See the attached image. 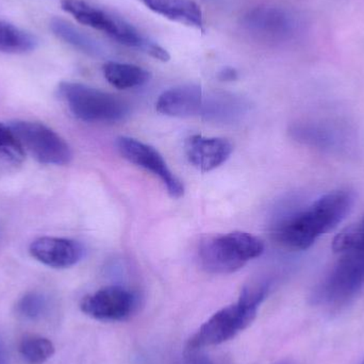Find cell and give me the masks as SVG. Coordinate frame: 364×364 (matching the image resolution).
Listing matches in <instances>:
<instances>
[{"mask_svg":"<svg viewBox=\"0 0 364 364\" xmlns=\"http://www.w3.org/2000/svg\"><path fill=\"white\" fill-rule=\"evenodd\" d=\"M355 203V193L336 190L326 193L287 216L274 230L277 243L290 250H306L337 227Z\"/></svg>","mask_w":364,"mask_h":364,"instance_id":"6da1fadb","label":"cell"},{"mask_svg":"<svg viewBox=\"0 0 364 364\" xmlns=\"http://www.w3.org/2000/svg\"><path fill=\"white\" fill-rule=\"evenodd\" d=\"M267 291L269 287L267 284L245 287L237 303L223 308L199 327L196 333L188 340V350H198L218 346L247 328L256 318Z\"/></svg>","mask_w":364,"mask_h":364,"instance_id":"7a4b0ae2","label":"cell"},{"mask_svg":"<svg viewBox=\"0 0 364 364\" xmlns=\"http://www.w3.org/2000/svg\"><path fill=\"white\" fill-rule=\"evenodd\" d=\"M61 8L78 23L104 32L124 46L144 53L159 61L168 62L170 60V53L166 49L147 38L126 19L107 9L85 0H62Z\"/></svg>","mask_w":364,"mask_h":364,"instance_id":"3957f363","label":"cell"},{"mask_svg":"<svg viewBox=\"0 0 364 364\" xmlns=\"http://www.w3.org/2000/svg\"><path fill=\"white\" fill-rule=\"evenodd\" d=\"M264 252V243L252 233L233 231L205 237L199 245L201 267L212 274H231Z\"/></svg>","mask_w":364,"mask_h":364,"instance_id":"277c9868","label":"cell"},{"mask_svg":"<svg viewBox=\"0 0 364 364\" xmlns=\"http://www.w3.org/2000/svg\"><path fill=\"white\" fill-rule=\"evenodd\" d=\"M58 93L74 117L87 123H115L129 112L127 102L119 96L83 83L64 81Z\"/></svg>","mask_w":364,"mask_h":364,"instance_id":"5b68a950","label":"cell"},{"mask_svg":"<svg viewBox=\"0 0 364 364\" xmlns=\"http://www.w3.org/2000/svg\"><path fill=\"white\" fill-rule=\"evenodd\" d=\"M364 290V250L341 252L340 258L318 284L314 301L321 305H346Z\"/></svg>","mask_w":364,"mask_h":364,"instance_id":"8992f818","label":"cell"},{"mask_svg":"<svg viewBox=\"0 0 364 364\" xmlns=\"http://www.w3.org/2000/svg\"><path fill=\"white\" fill-rule=\"evenodd\" d=\"M296 142L329 155H355L358 138L352 126L340 119H318L297 122L290 127Z\"/></svg>","mask_w":364,"mask_h":364,"instance_id":"52a82bcc","label":"cell"},{"mask_svg":"<svg viewBox=\"0 0 364 364\" xmlns=\"http://www.w3.org/2000/svg\"><path fill=\"white\" fill-rule=\"evenodd\" d=\"M9 128L36 161L46 166H66L73 159L72 149L63 138L47 126L36 122L14 121Z\"/></svg>","mask_w":364,"mask_h":364,"instance_id":"ba28073f","label":"cell"},{"mask_svg":"<svg viewBox=\"0 0 364 364\" xmlns=\"http://www.w3.org/2000/svg\"><path fill=\"white\" fill-rule=\"evenodd\" d=\"M138 307L136 295L128 289L110 286L87 295L81 301L83 314L102 322H122L128 320Z\"/></svg>","mask_w":364,"mask_h":364,"instance_id":"9c48e42d","label":"cell"},{"mask_svg":"<svg viewBox=\"0 0 364 364\" xmlns=\"http://www.w3.org/2000/svg\"><path fill=\"white\" fill-rule=\"evenodd\" d=\"M117 151L123 158L157 176L168 190L172 198H181L184 186L181 179L170 170L161 154L151 145L136 139L121 136L117 140Z\"/></svg>","mask_w":364,"mask_h":364,"instance_id":"30bf717a","label":"cell"},{"mask_svg":"<svg viewBox=\"0 0 364 364\" xmlns=\"http://www.w3.org/2000/svg\"><path fill=\"white\" fill-rule=\"evenodd\" d=\"M242 26L252 38L267 43L287 42L293 38L297 28L296 21L288 11L273 6L250 11Z\"/></svg>","mask_w":364,"mask_h":364,"instance_id":"8fae6325","label":"cell"},{"mask_svg":"<svg viewBox=\"0 0 364 364\" xmlns=\"http://www.w3.org/2000/svg\"><path fill=\"white\" fill-rule=\"evenodd\" d=\"M29 252L36 261L53 269L74 267L83 257L82 246L64 237H38L30 244Z\"/></svg>","mask_w":364,"mask_h":364,"instance_id":"7c38bea8","label":"cell"},{"mask_svg":"<svg viewBox=\"0 0 364 364\" xmlns=\"http://www.w3.org/2000/svg\"><path fill=\"white\" fill-rule=\"evenodd\" d=\"M184 151L188 162L203 173L220 168L230 158L232 144L226 139L205 138L194 134L186 139Z\"/></svg>","mask_w":364,"mask_h":364,"instance_id":"4fadbf2b","label":"cell"},{"mask_svg":"<svg viewBox=\"0 0 364 364\" xmlns=\"http://www.w3.org/2000/svg\"><path fill=\"white\" fill-rule=\"evenodd\" d=\"M203 92L199 85H183L164 92L156 102L161 114L172 117H190L205 110Z\"/></svg>","mask_w":364,"mask_h":364,"instance_id":"5bb4252c","label":"cell"},{"mask_svg":"<svg viewBox=\"0 0 364 364\" xmlns=\"http://www.w3.org/2000/svg\"><path fill=\"white\" fill-rule=\"evenodd\" d=\"M157 14L190 27L203 28V12L192 0H138Z\"/></svg>","mask_w":364,"mask_h":364,"instance_id":"9a60e30c","label":"cell"},{"mask_svg":"<svg viewBox=\"0 0 364 364\" xmlns=\"http://www.w3.org/2000/svg\"><path fill=\"white\" fill-rule=\"evenodd\" d=\"M102 72L106 80L119 90L142 87L151 78V74L149 70L134 64L119 62H107L102 68Z\"/></svg>","mask_w":364,"mask_h":364,"instance_id":"2e32d148","label":"cell"},{"mask_svg":"<svg viewBox=\"0 0 364 364\" xmlns=\"http://www.w3.org/2000/svg\"><path fill=\"white\" fill-rule=\"evenodd\" d=\"M50 30L58 38L78 49L81 53H87L92 57H100L104 55V49L97 41L64 19L57 17L51 19Z\"/></svg>","mask_w":364,"mask_h":364,"instance_id":"e0dca14e","label":"cell"},{"mask_svg":"<svg viewBox=\"0 0 364 364\" xmlns=\"http://www.w3.org/2000/svg\"><path fill=\"white\" fill-rule=\"evenodd\" d=\"M38 46V38L13 25L0 19V53L23 55L31 53Z\"/></svg>","mask_w":364,"mask_h":364,"instance_id":"ac0fdd59","label":"cell"},{"mask_svg":"<svg viewBox=\"0 0 364 364\" xmlns=\"http://www.w3.org/2000/svg\"><path fill=\"white\" fill-rule=\"evenodd\" d=\"M19 354L29 364H43L55 354V346L46 338L31 336L19 344Z\"/></svg>","mask_w":364,"mask_h":364,"instance_id":"d6986e66","label":"cell"},{"mask_svg":"<svg viewBox=\"0 0 364 364\" xmlns=\"http://www.w3.org/2000/svg\"><path fill=\"white\" fill-rule=\"evenodd\" d=\"M333 250L338 254L350 250H364V215L335 237Z\"/></svg>","mask_w":364,"mask_h":364,"instance_id":"ffe728a7","label":"cell"},{"mask_svg":"<svg viewBox=\"0 0 364 364\" xmlns=\"http://www.w3.org/2000/svg\"><path fill=\"white\" fill-rule=\"evenodd\" d=\"M46 307V299L43 295L38 293H28L19 299L16 310L23 318L36 320L45 314Z\"/></svg>","mask_w":364,"mask_h":364,"instance_id":"44dd1931","label":"cell"},{"mask_svg":"<svg viewBox=\"0 0 364 364\" xmlns=\"http://www.w3.org/2000/svg\"><path fill=\"white\" fill-rule=\"evenodd\" d=\"M0 154L13 162H21L25 156V151L9 126L2 124H0Z\"/></svg>","mask_w":364,"mask_h":364,"instance_id":"7402d4cb","label":"cell"},{"mask_svg":"<svg viewBox=\"0 0 364 364\" xmlns=\"http://www.w3.org/2000/svg\"><path fill=\"white\" fill-rule=\"evenodd\" d=\"M218 78L222 81H235L237 79V72L235 68H225L220 70Z\"/></svg>","mask_w":364,"mask_h":364,"instance_id":"603a6c76","label":"cell"},{"mask_svg":"<svg viewBox=\"0 0 364 364\" xmlns=\"http://www.w3.org/2000/svg\"><path fill=\"white\" fill-rule=\"evenodd\" d=\"M0 364H6V360H4V357L2 356L1 353H0Z\"/></svg>","mask_w":364,"mask_h":364,"instance_id":"cb8c5ba5","label":"cell"},{"mask_svg":"<svg viewBox=\"0 0 364 364\" xmlns=\"http://www.w3.org/2000/svg\"><path fill=\"white\" fill-rule=\"evenodd\" d=\"M279 364H294V363H279Z\"/></svg>","mask_w":364,"mask_h":364,"instance_id":"d4e9b609","label":"cell"},{"mask_svg":"<svg viewBox=\"0 0 364 364\" xmlns=\"http://www.w3.org/2000/svg\"><path fill=\"white\" fill-rule=\"evenodd\" d=\"M364 364V363H363Z\"/></svg>","mask_w":364,"mask_h":364,"instance_id":"484cf974","label":"cell"}]
</instances>
